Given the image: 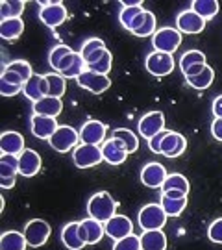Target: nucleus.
Wrapping results in <instances>:
<instances>
[{
  "label": "nucleus",
  "instance_id": "f257e3e1",
  "mask_svg": "<svg viewBox=\"0 0 222 250\" xmlns=\"http://www.w3.org/2000/svg\"><path fill=\"white\" fill-rule=\"evenodd\" d=\"M87 213L91 219H97L104 224L117 215V202L107 191H98L87 202Z\"/></svg>",
  "mask_w": 222,
  "mask_h": 250
},
{
  "label": "nucleus",
  "instance_id": "f03ea898",
  "mask_svg": "<svg viewBox=\"0 0 222 250\" xmlns=\"http://www.w3.org/2000/svg\"><path fill=\"white\" fill-rule=\"evenodd\" d=\"M137 221H139L142 232L163 230V226L167 223V213L163 211L161 204H146L141 208V211L137 215Z\"/></svg>",
  "mask_w": 222,
  "mask_h": 250
},
{
  "label": "nucleus",
  "instance_id": "7ed1b4c3",
  "mask_svg": "<svg viewBox=\"0 0 222 250\" xmlns=\"http://www.w3.org/2000/svg\"><path fill=\"white\" fill-rule=\"evenodd\" d=\"M152 45L158 52L172 54L182 45V32L178 28H158V32L152 36Z\"/></svg>",
  "mask_w": 222,
  "mask_h": 250
},
{
  "label": "nucleus",
  "instance_id": "20e7f679",
  "mask_svg": "<svg viewBox=\"0 0 222 250\" xmlns=\"http://www.w3.org/2000/svg\"><path fill=\"white\" fill-rule=\"evenodd\" d=\"M78 141H80V132L74 130L72 126L63 125V126H60V128L56 130V134L48 139V145H50L56 152L65 154V152L76 148V146H78Z\"/></svg>",
  "mask_w": 222,
  "mask_h": 250
},
{
  "label": "nucleus",
  "instance_id": "39448f33",
  "mask_svg": "<svg viewBox=\"0 0 222 250\" xmlns=\"http://www.w3.org/2000/svg\"><path fill=\"white\" fill-rule=\"evenodd\" d=\"M104 160L102 156V146L98 145H78L74 152H72V161L78 169H89V167H95L100 161Z\"/></svg>",
  "mask_w": 222,
  "mask_h": 250
},
{
  "label": "nucleus",
  "instance_id": "423d86ee",
  "mask_svg": "<svg viewBox=\"0 0 222 250\" xmlns=\"http://www.w3.org/2000/svg\"><path fill=\"white\" fill-rule=\"evenodd\" d=\"M144 67H146V71L150 72L152 76H169L170 72L174 71V67H176V62H174V58H172V54H165V52H158V50H154L146 56V62H144Z\"/></svg>",
  "mask_w": 222,
  "mask_h": 250
},
{
  "label": "nucleus",
  "instance_id": "0eeeda50",
  "mask_svg": "<svg viewBox=\"0 0 222 250\" xmlns=\"http://www.w3.org/2000/svg\"><path fill=\"white\" fill-rule=\"evenodd\" d=\"M24 237H26L28 247L32 249H39L43 247L44 243L48 241L50 237V224L43 221V219H32L28 221L26 226H24Z\"/></svg>",
  "mask_w": 222,
  "mask_h": 250
},
{
  "label": "nucleus",
  "instance_id": "6e6552de",
  "mask_svg": "<svg viewBox=\"0 0 222 250\" xmlns=\"http://www.w3.org/2000/svg\"><path fill=\"white\" fill-rule=\"evenodd\" d=\"M39 19L46 28H58L67 21V9L61 2H39Z\"/></svg>",
  "mask_w": 222,
  "mask_h": 250
},
{
  "label": "nucleus",
  "instance_id": "1a4fd4ad",
  "mask_svg": "<svg viewBox=\"0 0 222 250\" xmlns=\"http://www.w3.org/2000/svg\"><path fill=\"white\" fill-rule=\"evenodd\" d=\"M76 83L80 85L81 89L89 91V93H93V95H102L104 91H107L111 87L109 76L98 74V72H93V71L81 72L80 76L76 78Z\"/></svg>",
  "mask_w": 222,
  "mask_h": 250
},
{
  "label": "nucleus",
  "instance_id": "9d476101",
  "mask_svg": "<svg viewBox=\"0 0 222 250\" xmlns=\"http://www.w3.org/2000/svg\"><path fill=\"white\" fill-rule=\"evenodd\" d=\"M165 130V115L161 111H150L146 115L141 117L139 125H137V132L148 141L154 135H158L160 132Z\"/></svg>",
  "mask_w": 222,
  "mask_h": 250
},
{
  "label": "nucleus",
  "instance_id": "9b49d317",
  "mask_svg": "<svg viewBox=\"0 0 222 250\" xmlns=\"http://www.w3.org/2000/svg\"><path fill=\"white\" fill-rule=\"evenodd\" d=\"M107 134V126L104 123H100L97 119H91L87 123H83L80 128V141L85 145H98L102 146V143L106 141L104 137Z\"/></svg>",
  "mask_w": 222,
  "mask_h": 250
},
{
  "label": "nucleus",
  "instance_id": "f8f14e48",
  "mask_svg": "<svg viewBox=\"0 0 222 250\" xmlns=\"http://www.w3.org/2000/svg\"><path fill=\"white\" fill-rule=\"evenodd\" d=\"M205 22L204 19L200 17L198 13H195L193 9H183V11H180L176 17V26L178 30L182 32V34H200L202 30L205 28Z\"/></svg>",
  "mask_w": 222,
  "mask_h": 250
},
{
  "label": "nucleus",
  "instance_id": "ddd939ff",
  "mask_svg": "<svg viewBox=\"0 0 222 250\" xmlns=\"http://www.w3.org/2000/svg\"><path fill=\"white\" fill-rule=\"evenodd\" d=\"M104 230H106V235H109L113 241H119V239H124L128 235H132L133 224L126 215L117 213L107 223H104Z\"/></svg>",
  "mask_w": 222,
  "mask_h": 250
},
{
  "label": "nucleus",
  "instance_id": "4468645a",
  "mask_svg": "<svg viewBox=\"0 0 222 250\" xmlns=\"http://www.w3.org/2000/svg\"><path fill=\"white\" fill-rule=\"evenodd\" d=\"M167 170L165 167L158 163V161H152V163H146L141 170V182L150 189H158L163 188L165 180H167Z\"/></svg>",
  "mask_w": 222,
  "mask_h": 250
},
{
  "label": "nucleus",
  "instance_id": "2eb2a0df",
  "mask_svg": "<svg viewBox=\"0 0 222 250\" xmlns=\"http://www.w3.org/2000/svg\"><path fill=\"white\" fill-rule=\"evenodd\" d=\"M30 128H32V134L36 135L37 139H50L56 130L60 128L58 121L54 117H43V115H32L30 119Z\"/></svg>",
  "mask_w": 222,
  "mask_h": 250
},
{
  "label": "nucleus",
  "instance_id": "dca6fc26",
  "mask_svg": "<svg viewBox=\"0 0 222 250\" xmlns=\"http://www.w3.org/2000/svg\"><path fill=\"white\" fill-rule=\"evenodd\" d=\"M102 156H104V161H107L109 165H122L128 158V150L119 139L111 137L102 143Z\"/></svg>",
  "mask_w": 222,
  "mask_h": 250
},
{
  "label": "nucleus",
  "instance_id": "f3484780",
  "mask_svg": "<svg viewBox=\"0 0 222 250\" xmlns=\"http://www.w3.org/2000/svg\"><path fill=\"white\" fill-rule=\"evenodd\" d=\"M187 148V139L182 134H178L174 130H169V134L165 135L163 145H161V154L167 158H178L182 156Z\"/></svg>",
  "mask_w": 222,
  "mask_h": 250
},
{
  "label": "nucleus",
  "instance_id": "a211bd4d",
  "mask_svg": "<svg viewBox=\"0 0 222 250\" xmlns=\"http://www.w3.org/2000/svg\"><path fill=\"white\" fill-rule=\"evenodd\" d=\"M104 224L97 221V219H85V221H80V237L85 245H97L102 237H104Z\"/></svg>",
  "mask_w": 222,
  "mask_h": 250
},
{
  "label": "nucleus",
  "instance_id": "6ab92c4d",
  "mask_svg": "<svg viewBox=\"0 0 222 250\" xmlns=\"http://www.w3.org/2000/svg\"><path fill=\"white\" fill-rule=\"evenodd\" d=\"M41 170V156L32 148H26L19 156V174L32 178Z\"/></svg>",
  "mask_w": 222,
  "mask_h": 250
},
{
  "label": "nucleus",
  "instance_id": "aec40b11",
  "mask_svg": "<svg viewBox=\"0 0 222 250\" xmlns=\"http://www.w3.org/2000/svg\"><path fill=\"white\" fill-rule=\"evenodd\" d=\"M0 150H2V154L20 156L22 152L26 150L24 148V137L19 132H13V130L4 132V134L0 135Z\"/></svg>",
  "mask_w": 222,
  "mask_h": 250
},
{
  "label": "nucleus",
  "instance_id": "412c9836",
  "mask_svg": "<svg viewBox=\"0 0 222 250\" xmlns=\"http://www.w3.org/2000/svg\"><path fill=\"white\" fill-rule=\"evenodd\" d=\"M22 93L30 102H37L43 97H48V85H46V80L41 74H34L30 80L24 83L22 87Z\"/></svg>",
  "mask_w": 222,
  "mask_h": 250
},
{
  "label": "nucleus",
  "instance_id": "4be33fe9",
  "mask_svg": "<svg viewBox=\"0 0 222 250\" xmlns=\"http://www.w3.org/2000/svg\"><path fill=\"white\" fill-rule=\"evenodd\" d=\"M32 111L34 115H43V117H56L63 111V102L61 99H54V97H43L32 104Z\"/></svg>",
  "mask_w": 222,
  "mask_h": 250
},
{
  "label": "nucleus",
  "instance_id": "5701e85b",
  "mask_svg": "<svg viewBox=\"0 0 222 250\" xmlns=\"http://www.w3.org/2000/svg\"><path fill=\"white\" fill-rule=\"evenodd\" d=\"M121 4H122V9H121V13H119V22L130 32L133 21L141 15L142 11H144V8H142L141 0H130V2L124 0V2H121Z\"/></svg>",
  "mask_w": 222,
  "mask_h": 250
},
{
  "label": "nucleus",
  "instance_id": "b1692460",
  "mask_svg": "<svg viewBox=\"0 0 222 250\" xmlns=\"http://www.w3.org/2000/svg\"><path fill=\"white\" fill-rule=\"evenodd\" d=\"M61 243L69 250H81L85 243L80 237V223H67L61 230Z\"/></svg>",
  "mask_w": 222,
  "mask_h": 250
},
{
  "label": "nucleus",
  "instance_id": "393cba45",
  "mask_svg": "<svg viewBox=\"0 0 222 250\" xmlns=\"http://www.w3.org/2000/svg\"><path fill=\"white\" fill-rule=\"evenodd\" d=\"M141 250H167V235L163 233V230L142 232Z\"/></svg>",
  "mask_w": 222,
  "mask_h": 250
},
{
  "label": "nucleus",
  "instance_id": "a878e982",
  "mask_svg": "<svg viewBox=\"0 0 222 250\" xmlns=\"http://www.w3.org/2000/svg\"><path fill=\"white\" fill-rule=\"evenodd\" d=\"M24 32V22L22 19H8V21H0V37L6 41H15L22 36Z\"/></svg>",
  "mask_w": 222,
  "mask_h": 250
},
{
  "label": "nucleus",
  "instance_id": "bb28decb",
  "mask_svg": "<svg viewBox=\"0 0 222 250\" xmlns=\"http://www.w3.org/2000/svg\"><path fill=\"white\" fill-rule=\"evenodd\" d=\"M28 243L24 233H19L15 230L4 232L0 237V250H26Z\"/></svg>",
  "mask_w": 222,
  "mask_h": 250
},
{
  "label": "nucleus",
  "instance_id": "cd10ccee",
  "mask_svg": "<svg viewBox=\"0 0 222 250\" xmlns=\"http://www.w3.org/2000/svg\"><path fill=\"white\" fill-rule=\"evenodd\" d=\"M26 2L24 0H2L0 2V19H20V13L24 11Z\"/></svg>",
  "mask_w": 222,
  "mask_h": 250
},
{
  "label": "nucleus",
  "instance_id": "c85d7f7f",
  "mask_svg": "<svg viewBox=\"0 0 222 250\" xmlns=\"http://www.w3.org/2000/svg\"><path fill=\"white\" fill-rule=\"evenodd\" d=\"M44 80H46V85H48V97H54V99H61L67 91V83H65V78L58 72H50V74H44Z\"/></svg>",
  "mask_w": 222,
  "mask_h": 250
},
{
  "label": "nucleus",
  "instance_id": "c756f323",
  "mask_svg": "<svg viewBox=\"0 0 222 250\" xmlns=\"http://www.w3.org/2000/svg\"><path fill=\"white\" fill-rule=\"evenodd\" d=\"M191 9L198 13L204 21H211L219 13V2L217 0H195L191 4Z\"/></svg>",
  "mask_w": 222,
  "mask_h": 250
},
{
  "label": "nucleus",
  "instance_id": "7c9ffc66",
  "mask_svg": "<svg viewBox=\"0 0 222 250\" xmlns=\"http://www.w3.org/2000/svg\"><path fill=\"white\" fill-rule=\"evenodd\" d=\"M19 174V156L2 154L0 156V178H17Z\"/></svg>",
  "mask_w": 222,
  "mask_h": 250
},
{
  "label": "nucleus",
  "instance_id": "2f4dec72",
  "mask_svg": "<svg viewBox=\"0 0 222 250\" xmlns=\"http://www.w3.org/2000/svg\"><path fill=\"white\" fill-rule=\"evenodd\" d=\"M187 83L193 87V89H198V91H204L207 89L211 83H213L215 80V71L207 65L204 71L200 72V74H196V76H189V78H185Z\"/></svg>",
  "mask_w": 222,
  "mask_h": 250
},
{
  "label": "nucleus",
  "instance_id": "473e14b6",
  "mask_svg": "<svg viewBox=\"0 0 222 250\" xmlns=\"http://www.w3.org/2000/svg\"><path fill=\"white\" fill-rule=\"evenodd\" d=\"M187 206V197L183 198H169L165 195H161V208L167 213V217H178L183 213Z\"/></svg>",
  "mask_w": 222,
  "mask_h": 250
},
{
  "label": "nucleus",
  "instance_id": "72a5a7b5",
  "mask_svg": "<svg viewBox=\"0 0 222 250\" xmlns=\"http://www.w3.org/2000/svg\"><path fill=\"white\" fill-rule=\"evenodd\" d=\"M111 137H115V139H119L121 143L124 145L128 154H133V152L139 148V139H137V135L133 134L132 130H128V128H117Z\"/></svg>",
  "mask_w": 222,
  "mask_h": 250
},
{
  "label": "nucleus",
  "instance_id": "f704fd0d",
  "mask_svg": "<svg viewBox=\"0 0 222 250\" xmlns=\"http://www.w3.org/2000/svg\"><path fill=\"white\" fill-rule=\"evenodd\" d=\"M189 180L183 176V174H178V172H174V174H169L167 176V180H165V184H163V193L165 191H170V189H174V191H180V193H183V195H187L189 193Z\"/></svg>",
  "mask_w": 222,
  "mask_h": 250
},
{
  "label": "nucleus",
  "instance_id": "c9c22d12",
  "mask_svg": "<svg viewBox=\"0 0 222 250\" xmlns=\"http://www.w3.org/2000/svg\"><path fill=\"white\" fill-rule=\"evenodd\" d=\"M74 50H72L69 45H58L54 46L52 50H50V54H48V65H50V69L52 71L58 72V69H60V63L69 56V54H72Z\"/></svg>",
  "mask_w": 222,
  "mask_h": 250
},
{
  "label": "nucleus",
  "instance_id": "e433bc0d",
  "mask_svg": "<svg viewBox=\"0 0 222 250\" xmlns=\"http://www.w3.org/2000/svg\"><path fill=\"white\" fill-rule=\"evenodd\" d=\"M198 63H207L205 54L200 50H189L180 58V71L185 72L187 69H191L193 65H198Z\"/></svg>",
  "mask_w": 222,
  "mask_h": 250
},
{
  "label": "nucleus",
  "instance_id": "4c0bfd02",
  "mask_svg": "<svg viewBox=\"0 0 222 250\" xmlns=\"http://www.w3.org/2000/svg\"><path fill=\"white\" fill-rule=\"evenodd\" d=\"M111 65H113V56L109 50L102 54V58H98L95 63H89L87 65V71H93V72H98V74H106L111 71Z\"/></svg>",
  "mask_w": 222,
  "mask_h": 250
},
{
  "label": "nucleus",
  "instance_id": "58836bf2",
  "mask_svg": "<svg viewBox=\"0 0 222 250\" xmlns=\"http://www.w3.org/2000/svg\"><path fill=\"white\" fill-rule=\"evenodd\" d=\"M9 71H13V72H17L19 76L22 78L24 82H28L36 72L32 71V65L28 62H24V60H15V62H11V63H8L6 65Z\"/></svg>",
  "mask_w": 222,
  "mask_h": 250
},
{
  "label": "nucleus",
  "instance_id": "ea45409f",
  "mask_svg": "<svg viewBox=\"0 0 222 250\" xmlns=\"http://www.w3.org/2000/svg\"><path fill=\"white\" fill-rule=\"evenodd\" d=\"M85 71H87V63H85V60L81 58V54L78 52V54H76V60H74V63H72L67 71L61 72V76L65 78V80H67V78H74V80H76L81 72H85Z\"/></svg>",
  "mask_w": 222,
  "mask_h": 250
},
{
  "label": "nucleus",
  "instance_id": "a19ab883",
  "mask_svg": "<svg viewBox=\"0 0 222 250\" xmlns=\"http://www.w3.org/2000/svg\"><path fill=\"white\" fill-rule=\"evenodd\" d=\"M156 15L152 13V11H146V19H144V22L141 24V28L137 30V32H133V36L137 37H148V36H154L158 30H156Z\"/></svg>",
  "mask_w": 222,
  "mask_h": 250
},
{
  "label": "nucleus",
  "instance_id": "79ce46f5",
  "mask_svg": "<svg viewBox=\"0 0 222 250\" xmlns=\"http://www.w3.org/2000/svg\"><path fill=\"white\" fill-rule=\"evenodd\" d=\"M113 250H141V237L132 233L124 239H119L113 245Z\"/></svg>",
  "mask_w": 222,
  "mask_h": 250
},
{
  "label": "nucleus",
  "instance_id": "37998d69",
  "mask_svg": "<svg viewBox=\"0 0 222 250\" xmlns=\"http://www.w3.org/2000/svg\"><path fill=\"white\" fill-rule=\"evenodd\" d=\"M102 48H106V43L102 41V39H98V37H91V39H87L83 45H81V58L83 60H87L91 54H95L97 50H102Z\"/></svg>",
  "mask_w": 222,
  "mask_h": 250
},
{
  "label": "nucleus",
  "instance_id": "c03bdc74",
  "mask_svg": "<svg viewBox=\"0 0 222 250\" xmlns=\"http://www.w3.org/2000/svg\"><path fill=\"white\" fill-rule=\"evenodd\" d=\"M207 237H209V241L217 243V245H222V217L221 219H215L213 223L209 224V228H207Z\"/></svg>",
  "mask_w": 222,
  "mask_h": 250
},
{
  "label": "nucleus",
  "instance_id": "a18cd8bd",
  "mask_svg": "<svg viewBox=\"0 0 222 250\" xmlns=\"http://www.w3.org/2000/svg\"><path fill=\"white\" fill-rule=\"evenodd\" d=\"M0 80L8 82V83H13V85H20V87H24V83H26V82L19 76L17 72L9 71L6 65H4V69H2V76H0Z\"/></svg>",
  "mask_w": 222,
  "mask_h": 250
},
{
  "label": "nucleus",
  "instance_id": "49530a36",
  "mask_svg": "<svg viewBox=\"0 0 222 250\" xmlns=\"http://www.w3.org/2000/svg\"><path fill=\"white\" fill-rule=\"evenodd\" d=\"M167 134H169V130H163L158 135H154L152 139H148V146H150V150L154 154H161V145H163V139H165Z\"/></svg>",
  "mask_w": 222,
  "mask_h": 250
},
{
  "label": "nucleus",
  "instance_id": "de8ad7c7",
  "mask_svg": "<svg viewBox=\"0 0 222 250\" xmlns=\"http://www.w3.org/2000/svg\"><path fill=\"white\" fill-rule=\"evenodd\" d=\"M20 91H22L20 85H13V83H8V82L0 80V93H2V97H15Z\"/></svg>",
  "mask_w": 222,
  "mask_h": 250
},
{
  "label": "nucleus",
  "instance_id": "09e8293b",
  "mask_svg": "<svg viewBox=\"0 0 222 250\" xmlns=\"http://www.w3.org/2000/svg\"><path fill=\"white\" fill-rule=\"evenodd\" d=\"M211 134L217 141H221L222 143V119H213V123H211Z\"/></svg>",
  "mask_w": 222,
  "mask_h": 250
},
{
  "label": "nucleus",
  "instance_id": "8fccbe9b",
  "mask_svg": "<svg viewBox=\"0 0 222 250\" xmlns=\"http://www.w3.org/2000/svg\"><path fill=\"white\" fill-rule=\"evenodd\" d=\"M76 54L78 52H72V54H69L65 60H63L61 63H60V69H58V74H61L63 71H67L69 67H71L72 63H74V60H76Z\"/></svg>",
  "mask_w": 222,
  "mask_h": 250
},
{
  "label": "nucleus",
  "instance_id": "3c124183",
  "mask_svg": "<svg viewBox=\"0 0 222 250\" xmlns=\"http://www.w3.org/2000/svg\"><path fill=\"white\" fill-rule=\"evenodd\" d=\"M205 67H207V63H198V65H193L191 69H187V71L183 72V76H185V78H189V76H196V74H200V72L204 71Z\"/></svg>",
  "mask_w": 222,
  "mask_h": 250
},
{
  "label": "nucleus",
  "instance_id": "603ef678",
  "mask_svg": "<svg viewBox=\"0 0 222 250\" xmlns=\"http://www.w3.org/2000/svg\"><path fill=\"white\" fill-rule=\"evenodd\" d=\"M211 109H213L215 119H222V95H219V97L213 100V106H211Z\"/></svg>",
  "mask_w": 222,
  "mask_h": 250
},
{
  "label": "nucleus",
  "instance_id": "864d4df0",
  "mask_svg": "<svg viewBox=\"0 0 222 250\" xmlns=\"http://www.w3.org/2000/svg\"><path fill=\"white\" fill-rule=\"evenodd\" d=\"M144 19H146V9H144V11H142L141 15H139V17L135 19V21H133V24H132V28H130V32H137V30H139V28H141V24L142 22H144Z\"/></svg>",
  "mask_w": 222,
  "mask_h": 250
},
{
  "label": "nucleus",
  "instance_id": "5fc2aeb1",
  "mask_svg": "<svg viewBox=\"0 0 222 250\" xmlns=\"http://www.w3.org/2000/svg\"><path fill=\"white\" fill-rule=\"evenodd\" d=\"M0 186H2V189L15 188V178H0Z\"/></svg>",
  "mask_w": 222,
  "mask_h": 250
},
{
  "label": "nucleus",
  "instance_id": "6e6d98bb",
  "mask_svg": "<svg viewBox=\"0 0 222 250\" xmlns=\"http://www.w3.org/2000/svg\"><path fill=\"white\" fill-rule=\"evenodd\" d=\"M161 195H165V197H169V198H183V197H187V195L180 193V191H174V189H170V191H165V193H161Z\"/></svg>",
  "mask_w": 222,
  "mask_h": 250
},
{
  "label": "nucleus",
  "instance_id": "4d7b16f0",
  "mask_svg": "<svg viewBox=\"0 0 222 250\" xmlns=\"http://www.w3.org/2000/svg\"><path fill=\"white\" fill-rule=\"evenodd\" d=\"M4 209V197H0V211Z\"/></svg>",
  "mask_w": 222,
  "mask_h": 250
}]
</instances>
